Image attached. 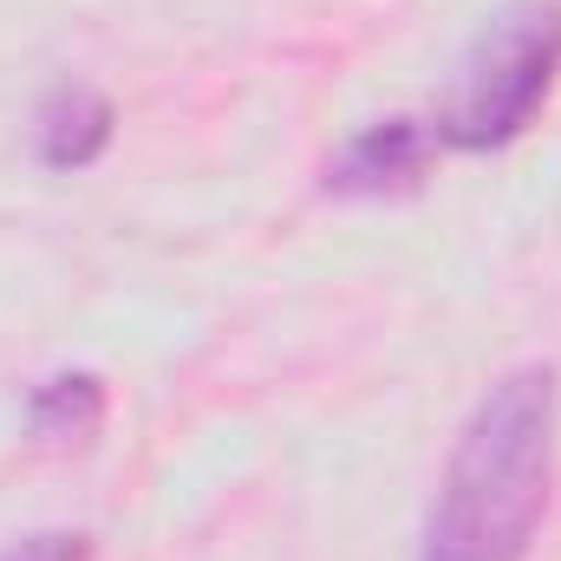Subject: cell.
Instances as JSON below:
<instances>
[{
	"label": "cell",
	"instance_id": "obj_2",
	"mask_svg": "<svg viewBox=\"0 0 561 561\" xmlns=\"http://www.w3.org/2000/svg\"><path fill=\"white\" fill-rule=\"evenodd\" d=\"M561 72V0H516L503 7L483 39L463 53L431 138L450 150H496V144L523 138L529 118L542 112L549 85Z\"/></svg>",
	"mask_w": 561,
	"mask_h": 561
},
{
	"label": "cell",
	"instance_id": "obj_5",
	"mask_svg": "<svg viewBox=\"0 0 561 561\" xmlns=\"http://www.w3.org/2000/svg\"><path fill=\"white\" fill-rule=\"evenodd\" d=\"M26 424L46 444H85L105 424V379L99 373H59L46 386H33L26 399Z\"/></svg>",
	"mask_w": 561,
	"mask_h": 561
},
{
	"label": "cell",
	"instance_id": "obj_3",
	"mask_svg": "<svg viewBox=\"0 0 561 561\" xmlns=\"http://www.w3.org/2000/svg\"><path fill=\"white\" fill-rule=\"evenodd\" d=\"M431 150H437L431 125H419V118H379V125H366L359 138L327 163V190H333V196H386V190H412L419 170L431 163Z\"/></svg>",
	"mask_w": 561,
	"mask_h": 561
},
{
	"label": "cell",
	"instance_id": "obj_1",
	"mask_svg": "<svg viewBox=\"0 0 561 561\" xmlns=\"http://www.w3.org/2000/svg\"><path fill=\"white\" fill-rule=\"evenodd\" d=\"M556 483V373L516 366L470 412L419 561H529Z\"/></svg>",
	"mask_w": 561,
	"mask_h": 561
},
{
	"label": "cell",
	"instance_id": "obj_4",
	"mask_svg": "<svg viewBox=\"0 0 561 561\" xmlns=\"http://www.w3.org/2000/svg\"><path fill=\"white\" fill-rule=\"evenodd\" d=\"M112 131H118V112H112L105 92H92V85H59V92H46V105H39V163H53V170H85V163L105 157Z\"/></svg>",
	"mask_w": 561,
	"mask_h": 561
},
{
	"label": "cell",
	"instance_id": "obj_6",
	"mask_svg": "<svg viewBox=\"0 0 561 561\" xmlns=\"http://www.w3.org/2000/svg\"><path fill=\"white\" fill-rule=\"evenodd\" d=\"M0 561H92V536H79V529H39V536L7 542Z\"/></svg>",
	"mask_w": 561,
	"mask_h": 561
}]
</instances>
